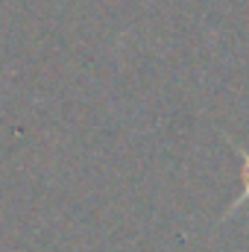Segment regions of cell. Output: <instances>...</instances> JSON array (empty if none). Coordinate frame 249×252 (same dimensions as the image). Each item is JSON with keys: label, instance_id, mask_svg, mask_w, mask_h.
Segmentation results:
<instances>
[{"label": "cell", "instance_id": "1", "mask_svg": "<svg viewBox=\"0 0 249 252\" xmlns=\"http://www.w3.org/2000/svg\"><path fill=\"white\" fill-rule=\"evenodd\" d=\"M244 158H247V161H244V179H247V193H244V199H247L249 196V153H244Z\"/></svg>", "mask_w": 249, "mask_h": 252}]
</instances>
